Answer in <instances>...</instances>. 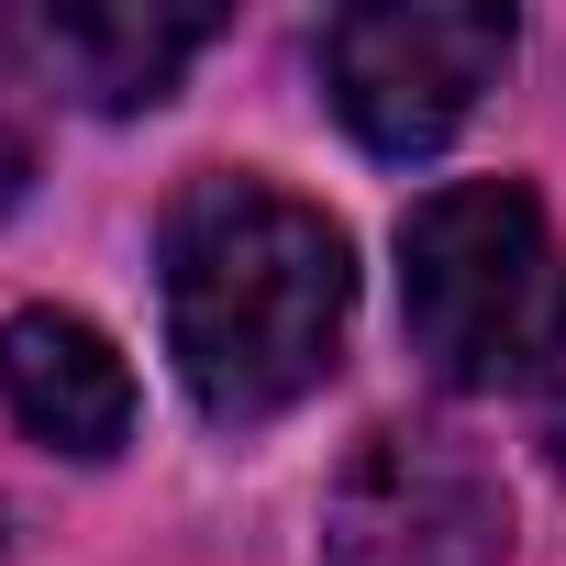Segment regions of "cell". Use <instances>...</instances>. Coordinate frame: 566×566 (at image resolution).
<instances>
[{
    "mask_svg": "<svg viewBox=\"0 0 566 566\" xmlns=\"http://www.w3.org/2000/svg\"><path fill=\"white\" fill-rule=\"evenodd\" d=\"M156 290H167V356L200 422L255 433L334 378L345 312H356V255L334 211L266 189L244 167H200L156 222Z\"/></svg>",
    "mask_w": 566,
    "mask_h": 566,
    "instance_id": "obj_1",
    "label": "cell"
},
{
    "mask_svg": "<svg viewBox=\"0 0 566 566\" xmlns=\"http://www.w3.org/2000/svg\"><path fill=\"white\" fill-rule=\"evenodd\" d=\"M555 244L522 178H455L400 211V323L444 389H500L555 334Z\"/></svg>",
    "mask_w": 566,
    "mask_h": 566,
    "instance_id": "obj_2",
    "label": "cell"
},
{
    "mask_svg": "<svg viewBox=\"0 0 566 566\" xmlns=\"http://www.w3.org/2000/svg\"><path fill=\"white\" fill-rule=\"evenodd\" d=\"M511 12H433V0H356L323 23V90L367 156H433L511 67Z\"/></svg>",
    "mask_w": 566,
    "mask_h": 566,
    "instance_id": "obj_3",
    "label": "cell"
},
{
    "mask_svg": "<svg viewBox=\"0 0 566 566\" xmlns=\"http://www.w3.org/2000/svg\"><path fill=\"white\" fill-rule=\"evenodd\" d=\"M323 566H511V489L467 433L389 422L323 500Z\"/></svg>",
    "mask_w": 566,
    "mask_h": 566,
    "instance_id": "obj_4",
    "label": "cell"
},
{
    "mask_svg": "<svg viewBox=\"0 0 566 566\" xmlns=\"http://www.w3.org/2000/svg\"><path fill=\"white\" fill-rule=\"evenodd\" d=\"M211 34H222V12H156V0H56V12H12V45L78 112H156Z\"/></svg>",
    "mask_w": 566,
    "mask_h": 566,
    "instance_id": "obj_5",
    "label": "cell"
},
{
    "mask_svg": "<svg viewBox=\"0 0 566 566\" xmlns=\"http://www.w3.org/2000/svg\"><path fill=\"white\" fill-rule=\"evenodd\" d=\"M0 411L56 455H123L134 444V367L78 312H12L0 323Z\"/></svg>",
    "mask_w": 566,
    "mask_h": 566,
    "instance_id": "obj_6",
    "label": "cell"
},
{
    "mask_svg": "<svg viewBox=\"0 0 566 566\" xmlns=\"http://www.w3.org/2000/svg\"><path fill=\"white\" fill-rule=\"evenodd\" d=\"M533 411H544V444L566 455V312H555V334H544V356H533Z\"/></svg>",
    "mask_w": 566,
    "mask_h": 566,
    "instance_id": "obj_7",
    "label": "cell"
},
{
    "mask_svg": "<svg viewBox=\"0 0 566 566\" xmlns=\"http://www.w3.org/2000/svg\"><path fill=\"white\" fill-rule=\"evenodd\" d=\"M23 189H34V134L12 123V101H0V211H12Z\"/></svg>",
    "mask_w": 566,
    "mask_h": 566,
    "instance_id": "obj_8",
    "label": "cell"
}]
</instances>
